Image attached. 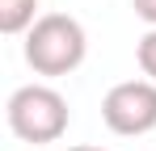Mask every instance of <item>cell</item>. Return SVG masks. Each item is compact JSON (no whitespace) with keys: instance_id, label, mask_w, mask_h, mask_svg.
<instances>
[{"instance_id":"obj_6","label":"cell","mask_w":156,"mask_h":151,"mask_svg":"<svg viewBox=\"0 0 156 151\" xmlns=\"http://www.w3.org/2000/svg\"><path fill=\"white\" fill-rule=\"evenodd\" d=\"M131 8H135L139 21H148V29L156 25V0H131Z\"/></svg>"},{"instance_id":"obj_2","label":"cell","mask_w":156,"mask_h":151,"mask_svg":"<svg viewBox=\"0 0 156 151\" xmlns=\"http://www.w3.org/2000/svg\"><path fill=\"white\" fill-rule=\"evenodd\" d=\"M4 118H9V130L21 143H59L72 113H68V101H63L59 88H51V84H26V88H17L9 97Z\"/></svg>"},{"instance_id":"obj_3","label":"cell","mask_w":156,"mask_h":151,"mask_svg":"<svg viewBox=\"0 0 156 151\" xmlns=\"http://www.w3.org/2000/svg\"><path fill=\"white\" fill-rule=\"evenodd\" d=\"M101 122L122 134L139 139L156 130V84L152 80H122L101 97Z\"/></svg>"},{"instance_id":"obj_5","label":"cell","mask_w":156,"mask_h":151,"mask_svg":"<svg viewBox=\"0 0 156 151\" xmlns=\"http://www.w3.org/2000/svg\"><path fill=\"white\" fill-rule=\"evenodd\" d=\"M135 59H139V72H144V76L156 84V25L144 34V38H139V46H135Z\"/></svg>"},{"instance_id":"obj_7","label":"cell","mask_w":156,"mask_h":151,"mask_svg":"<svg viewBox=\"0 0 156 151\" xmlns=\"http://www.w3.org/2000/svg\"><path fill=\"white\" fill-rule=\"evenodd\" d=\"M72 151H105V147H72Z\"/></svg>"},{"instance_id":"obj_1","label":"cell","mask_w":156,"mask_h":151,"mask_svg":"<svg viewBox=\"0 0 156 151\" xmlns=\"http://www.w3.org/2000/svg\"><path fill=\"white\" fill-rule=\"evenodd\" d=\"M89 55V34L68 13H42L26 34V63L38 76H68Z\"/></svg>"},{"instance_id":"obj_4","label":"cell","mask_w":156,"mask_h":151,"mask_svg":"<svg viewBox=\"0 0 156 151\" xmlns=\"http://www.w3.org/2000/svg\"><path fill=\"white\" fill-rule=\"evenodd\" d=\"M38 21V0H0V34H30Z\"/></svg>"}]
</instances>
